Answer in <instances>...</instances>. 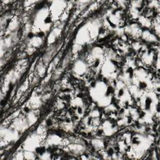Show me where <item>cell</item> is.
Masks as SVG:
<instances>
[{"instance_id": "6da1fadb", "label": "cell", "mask_w": 160, "mask_h": 160, "mask_svg": "<svg viewBox=\"0 0 160 160\" xmlns=\"http://www.w3.org/2000/svg\"><path fill=\"white\" fill-rule=\"evenodd\" d=\"M113 93V89L102 81L94 82L90 89L92 99L100 107H107L111 104Z\"/></svg>"}, {"instance_id": "7a4b0ae2", "label": "cell", "mask_w": 160, "mask_h": 160, "mask_svg": "<svg viewBox=\"0 0 160 160\" xmlns=\"http://www.w3.org/2000/svg\"><path fill=\"white\" fill-rule=\"evenodd\" d=\"M141 109L146 115L152 116L158 111L159 101L156 95L151 92H144L140 100Z\"/></svg>"}, {"instance_id": "3957f363", "label": "cell", "mask_w": 160, "mask_h": 160, "mask_svg": "<svg viewBox=\"0 0 160 160\" xmlns=\"http://www.w3.org/2000/svg\"><path fill=\"white\" fill-rule=\"evenodd\" d=\"M114 94L115 98L119 101L122 107L128 108L129 106L131 99V93L122 80L116 84L114 89Z\"/></svg>"}, {"instance_id": "277c9868", "label": "cell", "mask_w": 160, "mask_h": 160, "mask_svg": "<svg viewBox=\"0 0 160 160\" xmlns=\"http://www.w3.org/2000/svg\"><path fill=\"white\" fill-rule=\"evenodd\" d=\"M131 144V148L135 156H142L144 152L149 148L150 145V140L142 135H138L133 137L129 142Z\"/></svg>"}, {"instance_id": "5b68a950", "label": "cell", "mask_w": 160, "mask_h": 160, "mask_svg": "<svg viewBox=\"0 0 160 160\" xmlns=\"http://www.w3.org/2000/svg\"><path fill=\"white\" fill-rule=\"evenodd\" d=\"M102 72L106 78H116L119 72V66L117 62L113 59H107L102 66Z\"/></svg>"}, {"instance_id": "8992f818", "label": "cell", "mask_w": 160, "mask_h": 160, "mask_svg": "<svg viewBox=\"0 0 160 160\" xmlns=\"http://www.w3.org/2000/svg\"><path fill=\"white\" fill-rule=\"evenodd\" d=\"M123 14L122 12L120 10H114L111 14L107 17L106 21L110 28H117L120 27V25L122 24L123 21Z\"/></svg>"}, {"instance_id": "52a82bcc", "label": "cell", "mask_w": 160, "mask_h": 160, "mask_svg": "<svg viewBox=\"0 0 160 160\" xmlns=\"http://www.w3.org/2000/svg\"><path fill=\"white\" fill-rule=\"evenodd\" d=\"M91 62L94 68H97L103 59V51L100 48H94L91 53Z\"/></svg>"}, {"instance_id": "ba28073f", "label": "cell", "mask_w": 160, "mask_h": 160, "mask_svg": "<svg viewBox=\"0 0 160 160\" xmlns=\"http://www.w3.org/2000/svg\"><path fill=\"white\" fill-rule=\"evenodd\" d=\"M102 131L107 136H111L117 131V125L112 121H106L102 125Z\"/></svg>"}, {"instance_id": "9c48e42d", "label": "cell", "mask_w": 160, "mask_h": 160, "mask_svg": "<svg viewBox=\"0 0 160 160\" xmlns=\"http://www.w3.org/2000/svg\"><path fill=\"white\" fill-rule=\"evenodd\" d=\"M76 72H77L79 75H82L86 72L87 69L86 64L82 61H79L74 66Z\"/></svg>"}]
</instances>
